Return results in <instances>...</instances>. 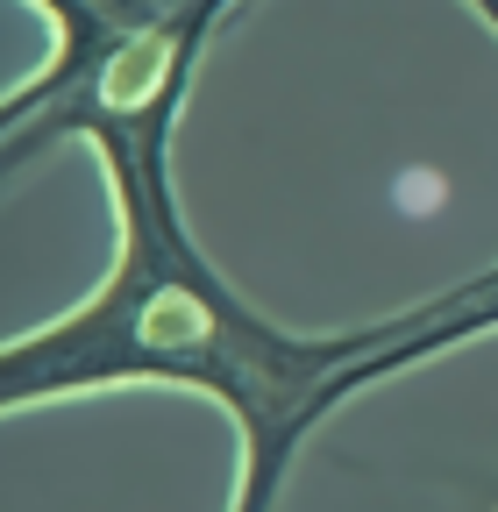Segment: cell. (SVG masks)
<instances>
[{"label":"cell","instance_id":"cell-1","mask_svg":"<svg viewBox=\"0 0 498 512\" xmlns=\"http://www.w3.org/2000/svg\"><path fill=\"white\" fill-rule=\"evenodd\" d=\"M221 15L228 0H136L129 29L72 93L8 121V150H0L8 171L65 136H86L100 150L121 242L107 285L79 313L0 349V413L107 392V384L200 392L242 434V484L228 512H271L299 441L314 434V420H328V406H342L335 377L392 349L413 313L349 335H285L185 235L171 192V128Z\"/></svg>","mask_w":498,"mask_h":512},{"label":"cell","instance_id":"cell-2","mask_svg":"<svg viewBox=\"0 0 498 512\" xmlns=\"http://www.w3.org/2000/svg\"><path fill=\"white\" fill-rule=\"evenodd\" d=\"M477 491H484V505H491V512H498V477H484V484H477Z\"/></svg>","mask_w":498,"mask_h":512}]
</instances>
